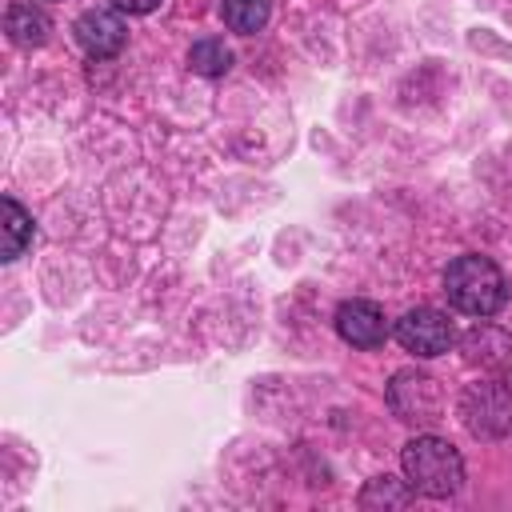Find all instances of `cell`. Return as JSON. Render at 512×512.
Segmentation results:
<instances>
[{"label":"cell","mask_w":512,"mask_h":512,"mask_svg":"<svg viewBox=\"0 0 512 512\" xmlns=\"http://www.w3.org/2000/svg\"><path fill=\"white\" fill-rule=\"evenodd\" d=\"M408 488L420 496H452L464 484V460L460 452L440 436H416L400 452Z\"/></svg>","instance_id":"cell-1"},{"label":"cell","mask_w":512,"mask_h":512,"mask_svg":"<svg viewBox=\"0 0 512 512\" xmlns=\"http://www.w3.org/2000/svg\"><path fill=\"white\" fill-rule=\"evenodd\" d=\"M448 300L468 316H492L504 304V276L488 256H456L444 272Z\"/></svg>","instance_id":"cell-2"},{"label":"cell","mask_w":512,"mask_h":512,"mask_svg":"<svg viewBox=\"0 0 512 512\" xmlns=\"http://www.w3.org/2000/svg\"><path fill=\"white\" fill-rule=\"evenodd\" d=\"M460 420L472 436L496 440L512 432V384L508 380H480L468 384L460 396Z\"/></svg>","instance_id":"cell-3"},{"label":"cell","mask_w":512,"mask_h":512,"mask_svg":"<svg viewBox=\"0 0 512 512\" xmlns=\"http://www.w3.org/2000/svg\"><path fill=\"white\" fill-rule=\"evenodd\" d=\"M388 404H392V412H396L404 424H432V420H440V412H444L440 384H436L432 376H424V372H412V368H404V372L392 376V384H388Z\"/></svg>","instance_id":"cell-4"},{"label":"cell","mask_w":512,"mask_h":512,"mask_svg":"<svg viewBox=\"0 0 512 512\" xmlns=\"http://www.w3.org/2000/svg\"><path fill=\"white\" fill-rule=\"evenodd\" d=\"M396 340L412 356H440V352H448L456 332H452V320L440 308H412L396 320Z\"/></svg>","instance_id":"cell-5"},{"label":"cell","mask_w":512,"mask_h":512,"mask_svg":"<svg viewBox=\"0 0 512 512\" xmlns=\"http://www.w3.org/2000/svg\"><path fill=\"white\" fill-rule=\"evenodd\" d=\"M336 332L352 344V348H380L388 340V320L384 308L372 300H344L336 312Z\"/></svg>","instance_id":"cell-6"},{"label":"cell","mask_w":512,"mask_h":512,"mask_svg":"<svg viewBox=\"0 0 512 512\" xmlns=\"http://www.w3.org/2000/svg\"><path fill=\"white\" fill-rule=\"evenodd\" d=\"M76 40H80V48H84L88 56L108 60V56H116V52L124 48L128 28H124V20H120L116 12H108V8H88V12L76 20Z\"/></svg>","instance_id":"cell-7"},{"label":"cell","mask_w":512,"mask_h":512,"mask_svg":"<svg viewBox=\"0 0 512 512\" xmlns=\"http://www.w3.org/2000/svg\"><path fill=\"white\" fill-rule=\"evenodd\" d=\"M460 352L468 364H480L488 372H508L512 368V336L492 324H476L460 336Z\"/></svg>","instance_id":"cell-8"},{"label":"cell","mask_w":512,"mask_h":512,"mask_svg":"<svg viewBox=\"0 0 512 512\" xmlns=\"http://www.w3.org/2000/svg\"><path fill=\"white\" fill-rule=\"evenodd\" d=\"M4 32L16 48H40L52 32V20L32 4H12L8 16H4Z\"/></svg>","instance_id":"cell-9"},{"label":"cell","mask_w":512,"mask_h":512,"mask_svg":"<svg viewBox=\"0 0 512 512\" xmlns=\"http://www.w3.org/2000/svg\"><path fill=\"white\" fill-rule=\"evenodd\" d=\"M0 216H4V220H0V232H4V236H0V256H4V260H16V256L28 248V240H32V216H28L12 196L0 200Z\"/></svg>","instance_id":"cell-10"},{"label":"cell","mask_w":512,"mask_h":512,"mask_svg":"<svg viewBox=\"0 0 512 512\" xmlns=\"http://www.w3.org/2000/svg\"><path fill=\"white\" fill-rule=\"evenodd\" d=\"M220 16H224V24L232 32L252 36V32H260L268 24V0H224Z\"/></svg>","instance_id":"cell-11"},{"label":"cell","mask_w":512,"mask_h":512,"mask_svg":"<svg viewBox=\"0 0 512 512\" xmlns=\"http://www.w3.org/2000/svg\"><path fill=\"white\" fill-rule=\"evenodd\" d=\"M188 68L200 76H224L232 68V48L224 40H196L188 52Z\"/></svg>","instance_id":"cell-12"},{"label":"cell","mask_w":512,"mask_h":512,"mask_svg":"<svg viewBox=\"0 0 512 512\" xmlns=\"http://www.w3.org/2000/svg\"><path fill=\"white\" fill-rule=\"evenodd\" d=\"M412 500V492H404L400 488V480H392V476H380V480H372L368 488H364V496H360V504L364 508H376V504H392V508H404Z\"/></svg>","instance_id":"cell-13"},{"label":"cell","mask_w":512,"mask_h":512,"mask_svg":"<svg viewBox=\"0 0 512 512\" xmlns=\"http://www.w3.org/2000/svg\"><path fill=\"white\" fill-rule=\"evenodd\" d=\"M120 12H132V16H144V12H152L160 0H112Z\"/></svg>","instance_id":"cell-14"}]
</instances>
